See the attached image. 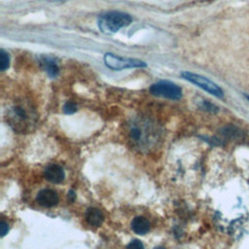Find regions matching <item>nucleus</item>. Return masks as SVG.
Returning <instances> with one entry per match:
<instances>
[{
  "label": "nucleus",
  "mask_w": 249,
  "mask_h": 249,
  "mask_svg": "<svg viewBox=\"0 0 249 249\" xmlns=\"http://www.w3.org/2000/svg\"><path fill=\"white\" fill-rule=\"evenodd\" d=\"M103 60L105 65L115 71H120L128 68H142L146 67V63L140 59L131 58V57H124L117 55L112 53H107L103 56Z\"/></svg>",
  "instance_id": "20e7f679"
},
{
  "label": "nucleus",
  "mask_w": 249,
  "mask_h": 249,
  "mask_svg": "<svg viewBox=\"0 0 249 249\" xmlns=\"http://www.w3.org/2000/svg\"><path fill=\"white\" fill-rule=\"evenodd\" d=\"M150 92L159 97H164L172 100H179L182 97V89L175 83L161 80L150 87Z\"/></svg>",
  "instance_id": "423d86ee"
},
{
  "label": "nucleus",
  "mask_w": 249,
  "mask_h": 249,
  "mask_svg": "<svg viewBox=\"0 0 249 249\" xmlns=\"http://www.w3.org/2000/svg\"><path fill=\"white\" fill-rule=\"evenodd\" d=\"M67 198H68V201H69V202L75 201V199H76V193H75L73 190H70V191L68 192Z\"/></svg>",
  "instance_id": "a211bd4d"
},
{
  "label": "nucleus",
  "mask_w": 249,
  "mask_h": 249,
  "mask_svg": "<svg viewBox=\"0 0 249 249\" xmlns=\"http://www.w3.org/2000/svg\"><path fill=\"white\" fill-rule=\"evenodd\" d=\"M181 76L183 79L189 81L190 83L197 86L198 88L202 89L203 90L209 92L210 94L218 97V98H223L224 97V91L223 89L213 81L209 80L208 78L201 76L199 74L192 73L189 71H184L181 73Z\"/></svg>",
  "instance_id": "39448f33"
},
{
  "label": "nucleus",
  "mask_w": 249,
  "mask_h": 249,
  "mask_svg": "<svg viewBox=\"0 0 249 249\" xmlns=\"http://www.w3.org/2000/svg\"><path fill=\"white\" fill-rule=\"evenodd\" d=\"M39 64L41 68L51 77L55 78L59 73V67L56 60L48 55H41L39 57Z\"/></svg>",
  "instance_id": "1a4fd4ad"
},
{
  "label": "nucleus",
  "mask_w": 249,
  "mask_h": 249,
  "mask_svg": "<svg viewBox=\"0 0 249 249\" xmlns=\"http://www.w3.org/2000/svg\"><path fill=\"white\" fill-rule=\"evenodd\" d=\"M37 113L32 104L24 99L17 100L6 111V120L18 133H28L37 124Z\"/></svg>",
  "instance_id": "f03ea898"
},
{
  "label": "nucleus",
  "mask_w": 249,
  "mask_h": 249,
  "mask_svg": "<svg viewBox=\"0 0 249 249\" xmlns=\"http://www.w3.org/2000/svg\"><path fill=\"white\" fill-rule=\"evenodd\" d=\"M44 176L49 182L53 184H59L64 180L65 174L62 166L56 163H51L45 168Z\"/></svg>",
  "instance_id": "6e6552de"
},
{
  "label": "nucleus",
  "mask_w": 249,
  "mask_h": 249,
  "mask_svg": "<svg viewBox=\"0 0 249 249\" xmlns=\"http://www.w3.org/2000/svg\"><path fill=\"white\" fill-rule=\"evenodd\" d=\"M132 21L130 15L123 12H107L100 15L97 20L99 29L105 33H115L121 28L129 25Z\"/></svg>",
  "instance_id": "7ed1b4c3"
},
{
  "label": "nucleus",
  "mask_w": 249,
  "mask_h": 249,
  "mask_svg": "<svg viewBox=\"0 0 249 249\" xmlns=\"http://www.w3.org/2000/svg\"><path fill=\"white\" fill-rule=\"evenodd\" d=\"M245 97L248 99V101H249V95H245Z\"/></svg>",
  "instance_id": "aec40b11"
},
{
  "label": "nucleus",
  "mask_w": 249,
  "mask_h": 249,
  "mask_svg": "<svg viewBox=\"0 0 249 249\" xmlns=\"http://www.w3.org/2000/svg\"><path fill=\"white\" fill-rule=\"evenodd\" d=\"M198 107H199V109H201L203 111H206V112H209V113H217L219 111V108L215 104L211 103L208 100L199 101Z\"/></svg>",
  "instance_id": "ddd939ff"
},
{
  "label": "nucleus",
  "mask_w": 249,
  "mask_h": 249,
  "mask_svg": "<svg viewBox=\"0 0 249 249\" xmlns=\"http://www.w3.org/2000/svg\"><path fill=\"white\" fill-rule=\"evenodd\" d=\"M220 134L224 139H239L243 135V131L234 125H226L220 129Z\"/></svg>",
  "instance_id": "f8f14e48"
},
{
  "label": "nucleus",
  "mask_w": 249,
  "mask_h": 249,
  "mask_svg": "<svg viewBox=\"0 0 249 249\" xmlns=\"http://www.w3.org/2000/svg\"><path fill=\"white\" fill-rule=\"evenodd\" d=\"M36 200L44 207H53L58 203L59 196L56 192L52 189H43L37 194Z\"/></svg>",
  "instance_id": "0eeeda50"
},
{
  "label": "nucleus",
  "mask_w": 249,
  "mask_h": 249,
  "mask_svg": "<svg viewBox=\"0 0 249 249\" xmlns=\"http://www.w3.org/2000/svg\"><path fill=\"white\" fill-rule=\"evenodd\" d=\"M77 111V106L75 103H73L72 101H67L64 105H63V112L65 114H73Z\"/></svg>",
  "instance_id": "2eb2a0df"
},
{
  "label": "nucleus",
  "mask_w": 249,
  "mask_h": 249,
  "mask_svg": "<svg viewBox=\"0 0 249 249\" xmlns=\"http://www.w3.org/2000/svg\"><path fill=\"white\" fill-rule=\"evenodd\" d=\"M131 229L137 234H145L150 231V222L142 216H136L131 222Z\"/></svg>",
  "instance_id": "9b49d317"
},
{
  "label": "nucleus",
  "mask_w": 249,
  "mask_h": 249,
  "mask_svg": "<svg viewBox=\"0 0 249 249\" xmlns=\"http://www.w3.org/2000/svg\"><path fill=\"white\" fill-rule=\"evenodd\" d=\"M0 229H1V236L6 235V234L8 233V231H9V225H8V223H6L5 221H1Z\"/></svg>",
  "instance_id": "f3484780"
},
{
  "label": "nucleus",
  "mask_w": 249,
  "mask_h": 249,
  "mask_svg": "<svg viewBox=\"0 0 249 249\" xmlns=\"http://www.w3.org/2000/svg\"><path fill=\"white\" fill-rule=\"evenodd\" d=\"M85 219H86V222L89 226L98 228L103 223L104 216H103V213L99 209L94 208V207H89L86 210Z\"/></svg>",
  "instance_id": "9d476101"
},
{
  "label": "nucleus",
  "mask_w": 249,
  "mask_h": 249,
  "mask_svg": "<svg viewBox=\"0 0 249 249\" xmlns=\"http://www.w3.org/2000/svg\"><path fill=\"white\" fill-rule=\"evenodd\" d=\"M154 249H165L164 247H161V246H158V247H155Z\"/></svg>",
  "instance_id": "6ab92c4d"
},
{
  "label": "nucleus",
  "mask_w": 249,
  "mask_h": 249,
  "mask_svg": "<svg viewBox=\"0 0 249 249\" xmlns=\"http://www.w3.org/2000/svg\"><path fill=\"white\" fill-rule=\"evenodd\" d=\"M10 65V57L8 53L2 49L0 51V70L5 71Z\"/></svg>",
  "instance_id": "4468645a"
},
{
  "label": "nucleus",
  "mask_w": 249,
  "mask_h": 249,
  "mask_svg": "<svg viewBox=\"0 0 249 249\" xmlns=\"http://www.w3.org/2000/svg\"><path fill=\"white\" fill-rule=\"evenodd\" d=\"M160 125L147 116H137L127 124V134L132 144L141 151L155 147L160 136Z\"/></svg>",
  "instance_id": "f257e3e1"
},
{
  "label": "nucleus",
  "mask_w": 249,
  "mask_h": 249,
  "mask_svg": "<svg viewBox=\"0 0 249 249\" xmlns=\"http://www.w3.org/2000/svg\"><path fill=\"white\" fill-rule=\"evenodd\" d=\"M127 249H144V245L139 239H133L128 243Z\"/></svg>",
  "instance_id": "dca6fc26"
}]
</instances>
